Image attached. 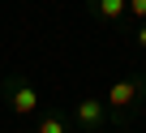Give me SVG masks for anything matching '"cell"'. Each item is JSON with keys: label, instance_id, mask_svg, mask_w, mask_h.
<instances>
[{"label": "cell", "instance_id": "6da1fadb", "mask_svg": "<svg viewBox=\"0 0 146 133\" xmlns=\"http://www.w3.org/2000/svg\"><path fill=\"white\" fill-rule=\"evenodd\" d=\"M108 120L116 124V129H129V120L142 112V103H146V73H125V77H116L112 86H108Z\"/></svg>", "mask_w": 146, "mask_h": 133}, {"label": "cell", "instance_id": "52a82bcc", "mask_svg": "<svg viewBox=\"0 0 146 133\" xmlns=\"http://www.w3.org/2000/svg\"><path fill=\"white\" fill-rule=\"evenodd\" d=\"M129 17L133 22H146V0H129Z\"/></svg>", "mask_w": 146, "mask_h": 133}, {"label": "cell", "instance_id": "7a4b0ae2", "mask_svg": "<svg viewBox=\"0 0 146 133\" xmlns=\"http://www.w3.org/2000/svg\"><path fill=\"white\" fill-rule=\"evenodd\" d=\"M0 95H5V103H9L13 116H35L39 112V86L26 73H9L5 82H0Z\"/></svg>", "mask_w": 146, "mask_h": 133}, {"label": "cell", "instance_id": "3957f363", "mask_svg": "<svg viewBox=\"0 0 146 133\" xmlns=\"http://www.w3.org/2000/svg\"><path fill=\"white\" fill-rule=\"evenodd\" d=\"M73 124H78V133H108V103L103 99H95V95H86V99H78L73 103Z\"/></svg>", "mask_w": 146, "mask_h": 133}, {"label": "cell", "instance_id": "277c9868", "mask_svg": "<svg viewBox=\"0 0 146 133\" xmlns=\"http://www.w3.org/2000/svg\"><path fill=\"white\" fill-rule=\"evenodd\" d=\"M86 13H90L95 22H103V26L129 30V26H125V22H129V0H86Z\"/></svg>", "mask_w": 146, "mask_h": 133}, {"label": "cell", "instance_id": "9c48e42d", "mask_svg": "<svg viewBox=\"0 0 146 133\" xmlns=\"http://www.w3.org/2000/svg\"><path fill=\"white\" fill-rule=\"evenodd\" d=\"M22 133H35V129H22Z\"/></svg>", "mask_w": 146, "mask_h": 133}, {"label": "cell", "instance_id": "5b68a950", "mask_svg": "<svg viewBox=\"0 0 146 133\" xmlns=\"http://www.w3.org/2000/svg\"><path fill=\"white\" fill-rule=\"evenodd\" d=\"M69 124H73V120H69L60 107H47V112L39 116V129H35V133H73Z\"/></svg>", "mask_w": 146, "mask_h": 133}, {"label": "cell", "instance_id": "8992f818", "mask_svg": "<svg viewBox=\"0 0 146 133\" xmlns=\"http://www.w3.org/2000/svg\"><path fill=\"white\" fill-rule=\"evenodd\" d=\"M129 43H133L137 52H146V22H133V26H129Z\"/></svg>", "mask_w": 146, "mask_h": 133}, {"label": "cell", "instance_id": "ba28073f", "mask_svg": "<svg viewBox=\"0 0 146 133\" xmlns=\"http://www.w3.org/2000/svg\"><path fill=\"white\" fill-rule=\"evenodd\" d=\"M116 133H133V129H116Z\"/></svg>", "mask_w": 146, "mask_h": 133}]
</instances>
